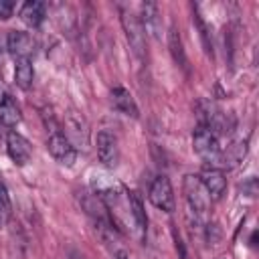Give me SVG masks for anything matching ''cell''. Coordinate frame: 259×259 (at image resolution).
Segmentation results:
<instances>
[{
  "instance_id": "6da1fadb",
  "label": "cell",
  "mask_w": 259,
  "mask_h": 259,
  "mask_svg": "<svg viewBox=\"0 0 259 259\" xmlns=\"http://www.w3.org/2000/svg\"><path fill=\"white\" fill-rule=\"evenodd\" d=\"M182 190H184V200L188 208V219L194 223V227H202L206 223L208 208H210V196L206 188L202 186L198 176L186 174L182 180Z\"/></svg>"
},
{
  "instance_id": "7c38bea8",
  "label": "cell",
  "mask_w": 259,
  "mask_h": 259,
  "mask_svg": "<svg viewBox=\"0 0 259 259\" xmlns=\"http://www.w3.org/2000/svg\"><path fill=\"white\" fill-rule=\"evenodd\" d=\"M47 16V6L42 2H36V0H30V2H24L22 8H20V18L24 24H28L30 28H36L42 24Z\"/></svg>"
},
{
  "instance_id": "9c48e42d",
  "label": "cell",
  "mask_w": 259,
  "mask_h": 259,
  "mask_svg": "<svg viewBox=\"0 0 259 259\" xmlns=\"http://www.w3.org/2000/svg\"><path fill=\"white\" fill-rule=\"evenodd\" d=\"M140 22L146 34H152L154 38L162 36V16L156 2H144L140 6Z\"/></svg>"
},
{
  "instance_id": "5bb4252c",
  "label": "cell",
  "mask_w": 259,
  "mask_h": 259,
  "mask_svg": "<svg viewBox=\"0 0 259 259\" xmlns=\"http://www.w3.org/2000/svg\"><path fill=\"white\" fill-rule=\"evenodd\" d=\"M20 119H22V113L18 103L10 95H4L0 99V123L6 127H14L20 123Z\"/></svg>"
},
{
  "instance_id": "52a82bcc",
  "label": "cell",
  "mask_w": 259,
  "mask_h": 259,
  "mask_svg": "<svg viewBox=\"0 0 259 259\" xmlns=\"http://www.w3.org/2000/svg\"><path fill=\"white\" fill-rule=\"evenodd\" d=\"M6 152L10 156V160L18 166H24L26 162H30L32 156V148L28 144V140L24 136H20L18 132H8L6 136Z\"/></svg>"
},
{
  "instance_id": "7402d4cb",
  "label": "cell",
  "mask_w": 259,
  "mask_h": 259,
  "mask_svg": "<svg viewBox=\"0 0 259 259\" xmlns=\"http://www.w3.org/2000/svg\"><path fill=\"white\" fill-rule=\"evenodd\" d=\"M221 259H231V257H227V255H225V257H221Z\"/></svg>"
},
{
  "instance_id": "ba28073f",
  "label": "cell",
  "mask_w": 259,
  "mask_h": 259,
  "mask_svg": "<svg viewBox=\"0 0 259 259\" xmlns=\"http://www.w3.org/2000/svg\"><path fill=\"white\" fill-rule=\"evenodd\" d=\"M200 182L202 186L206 188L210 200H219L223 194H225V188H227V178L223 174V170L214 168V166H206L202 172H200Z\"/></svg>"
},
{
  "instance_id": "3957f363",
  "label": "cell",
  "mask_w": 259,
  "mask_h": 259,
  "mask_svg": "<svg viewBox=\"0 0 259 259\" xmlns=\"http://www.w3.org/2000/svg\"><path fill=\"white\" fill-rule=\"evenodd\" d=\"M192 148L194 152L206 160V162H219L221 160V146H219V138L212 130H208L206 125H198L194 130L192 136Z\"/></svg>"
},
{
  "instance_id": "d6986e66",
  "label": "cell",
  "mask_w": 259,
  "mask_h": 259,
  "mask_svg": "<svg viewBox=\"0 0 259 259\" xmlns=\"http://www.w3.org/2000/svg\"><path fill=\"white\" fill-rule=\"evenodd\" d=\"M194 24L198 26V32H200V38H202V45L206 49V53H212V42H210V36H208V28L204 24V20L200 18L198 12H194Z\"/></svg>"
},
{
  "instance_id": "ac0fdd59",
  "label": "cell",
  "mask_w": 259,
  "mask_h": 259,
  "mask_svg": "<svg viewBox=\"0 0 259 259\" xmlns=\"http://www.w3.org/2000/svg\"><path fill=\"white\" fill-rule=\"evenodd\" d=\"M8 217H10V196H8L6 186L0 182V229L6 225Z\"/></svg>"
},
{
  "instance_id": "7a4b0ae2",
  "label": "cell",
  "mask_w": 259,
  "mask_h": 259,
  "mask_svg": "<svg viewBox=\"0 0 259 259\" xmlns=\"http://www.w3.org/2000/svg\"><path fill=\"white\" fill-rule=\"evenodd\" d=\"M121 14V26H123V32H125V38H127V45L132 49V53L138 57V59H144V53H146V32H144V26L140 22V16L127 8H121L119 10Z\"/></svg>"
},
{
  "instance_id": "44dd1931",
  "label": "cell",
  "mask_w": 259,
  "mask_h": 259,
  "mask_svg": "<svg viewBox=\"0 0 259 259\" xmlns=\"http://www.w3.org/2000/svg\"><path fill=\"white\" fill-rule=\"evenodd\" d=\"M113 259H130V257H127V253L123 249H115L113 251Z\"/></svg>"
},
{
  "instance_id": "8992f818",
  "label": "cell",
  "mask_w": 259,
  "mask_h": 259,
  "mask_svg": "<svg viewBox=\"0 0 259 259\" xmlns=\"http://www.w3.org/2000/svg\"><path fill=\"white\" fill-rule=\"evenodd\" d=\"M47 150H49L51 156H53L59 164H63V166H73L75 160H77V150H75L73 142H71L65 134H61V132H53V134L49 136V140H47Z\"/></svg>"
},
{
  "instance_id": "ffe728a7",
  "label": "cell",
  "mask_w": 259,
  "mask_h": 259,
  "mask_svg": "<svg viewBox=\"0 0 259 259\" xmlns=\"http://www.w3.org/2000/svg\"><path fill=\"white\" fill-rule=\"evenodd\" d=\"M12 12H14V4L12 2H8V0H0V18H10L12 16Z\"/></svg>"
},
{
  "instance_id": "4fadbf2b",
  "label": "cell",
  "mask_w": 259,
  "mask_h": 259,
  "mask_svg": "<svg viewBox=\"0 0 259 259\" xmlns=\"http://www.w3.org/2000/svg\"><path fill=\"white\" fill-rule=\"evenodd\" d=\"M32 79H34V69H32L30 57L14 59V81H16V85L26 91V89H30Z\"/></svg>"
},
{
  "instance_id": "5b68a950",
  "label": "cell",
  "mask_w": 259,
  "mask_h": 259,
  "mask_svg": "<svg viewBox=\"0 0 259 259\" xmlns=\"http://www.w3.org/2000/svg\"><path fill=\"white\" fill-rule=\"evenodd\" d=\"M148 198H150V202H152L156 208H160V210H164V212H172V210H174V206H176V196H174V188H172L168 176L162 174V176H156V178L152 180L150 190H148Z\"/></svg>"
},
{
  "instance_id": "30bf717a",
  "label": "cell",
  "mask_w": 259,
  "mask_h": 259,
  "mask_svg": "<svg viewBox=\"0 0 259 259\" xmlns=\"http://www.w3.org/2000/svg\"><path fill=\"white\" fill-rule=\"evenodd\" d=\"M6 47H8V51L14 59H20V57H28L32 53L34 40L24 30H10L8 36H6Z\"/></svg>"
},
{
  "instance_id": "e0dca14e",
  "label": "cell",
  "mask_w": 259,
  "mask_h": 259,
  "mask_svg": "<svg viewBox=\"0 0 259 259\" xmlns=\"http://www.w3.org/2000/svg\"><path fill=\"white\" fill-rule=\"evenodd\" d=\"M247 154V140H241V142H235L227 148V152H221V160L225 166H235L237 162L243 160V156Z\"/></svg>"
},
{
  "instance_id": "8fae6325",
  "label": "cell",
  "mask_w": 259,
  "mask_h": 259,
  "mask_svg": "<svg viewBox=\"0 0 259 259\" xmlns=\"http://www.w3.org/2000/svg\"><path fill=\"white\" fill-rule=\"evenodd\" d=\"M111 103H113V107H115L119 113L130 115V117H134V119L140 117L138 103H136V99L132 97V93H130L125 87H119V85H117V87L111 89Z\"/></svg>"
},
{
  "instance_id": "9a60e30c",
  "label": "cell",
  "mask_w": 259,
  "mask_h": 259,
  "mask_svg": "<svg viewBox=\"0 0 259 259\" xmlns=\"http://www.w3.org/2000/svg\"><path fill=\"white\" fill-rule=\"evenodd\" d=\"M127 202H130V212H132V221H134V227L144 233L146 227H148V217H146V210H144V204H142V198L134 192V190H127Z\"/></svg>"
},
{
  "instance_id": "277c9868",
  "label": "cell",
  "mask_w": 259,
  "mask_h": 259,
  "mask_svg": "<svg viewBox=\"0 0 259 259\" xmlns=\"http://www.w3.org/2000/svg\"><path fill=\"white\" fill-rule=\"evenodd\" d=\"M95 150H97V160L101 162L103 168L113 170L119 164V144L115 134L101 130L95 136Z\"/></svg>"
},
{
  "instance_id": "2e32d148",
  "label": "cell",
  "mask_w": 259,
  "mask_h": 259,
  "mask_svg": "<svg viewBox=\"0 0 259 259\" xmlns=\"http://www.w3.org/2000/svg\"><path fill=\"white\" fill-rule=\"evenodd\" d=\"M168 47H170V53L176 61V65H180L182 69H186L188 61H186V53H184V45H182V38H180V32L176 30V26L170 28L168 32Z\"/></svg>"
}]
</instances>
